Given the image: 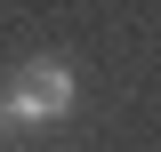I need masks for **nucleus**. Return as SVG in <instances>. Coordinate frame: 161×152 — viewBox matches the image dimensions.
<instances>
[{
  "label": "nucleus",
  "mask_w": 161,
  "mask_h": 152,
  "mask_svg": "<svg viewBox=\"0 0 161 152\" xmlns=\"http://www.w3.org/2000/svg\"><path fill=\"white\" fill-rule=\"evenodd\" d=\"M64 112H73V72H64V64H24L16 88L0 96V136L32 128V120H64Z\"/></svg>",
  "instance_id": "f257e3e1"
}]
</instances>
